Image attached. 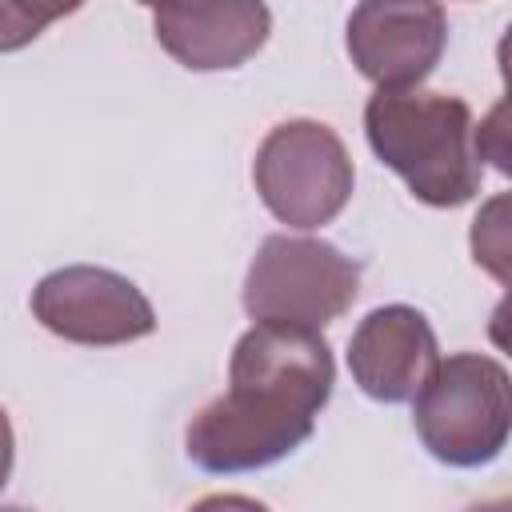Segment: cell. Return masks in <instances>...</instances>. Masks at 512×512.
<instances>
[{"mask_svg": "<svg viewBox=\"0 0 512 512\" xmlns=\"http://www.w3.org/2000/svg\"><path fill=\"white\" fill-rule=\"evenodd\" d=\"M336 364L320 328L256 320L232 348L228 392L204 404L184 452L212 476H240L292 456L332 400Z\"/></svg>", "mask_w": 512, "mask_h": 512, "instance_id": "1", "label": "cell"}, {"mask_svg": "<svg viewBox=\"0 0 512 512\" xmlns=\"http://www.w3.org/2000/svg\"><path fill=\"white\" fill-rule=\"evenodd\" d=\"M472 108L448 92L376 88L364 104V136L416 200L460 208L480 192L484 164L472 140Z\"/></svg>", "mask_w": 512, "mask_h": 512, "instance_id": "2", "label": "cell"}, {"mask_svg": "<svg viewBox=\"0 0 512 512\" xmlns=\"http://www.w3.org/2000/svg\"><path fill=\"white\" fill-rule=\"evenodd\" d=\"M412 424L428 456L440 464H492L512 432L508 368L484 352H456L436 360L412 396Z\"/></svg>", "mask_w": 512, "mask_h": 512, "instance_id": "3", "label": "cell"}, {"mask_svg": "<svg viewBox=\"0 0 512 512\" xmlns=\"http://www.w3.org/2000/svg\"><path fill=\"white\" fill-rule=\"evenodd\" d=\"M356 296L360 264L316 236H264L244 276V312L252 320L324 328L340 320Z\"/></svg>", "mask_w": 512, "mask_h": 512, "instance_id": "4", "label": "cell"}, {"mask_svg": "<svg viewBox=\"0 0 512 512\" xmlns=\"http://www.w3.org/2000/svg\"><path fill=\"white\" fill-rule=\"evenodd\" d=\"M252 180L264 208L288 228L332 224L352 200V156L344 140L320 120L276 124L252 160Z\"/></svg>", "mask_w": 512, "mask_h": 512, "instance_id": "5", "label": "cell"}, {"mask_svg": "<svg viewBox=\"0 0 512 512\" xmlns=\"http://www.w3.org/2000/svg\"><path fill=\"white\" fill-rule=\"evenodd\" d=\"M32 316L68 344L112 348L156 332L148 296L120 272L96 264H68L32 288Z\"/></svg>", "mask_w": 512, "mask_h": 512, "instance_id": "6", "label": "cell"}, {"mask_svg": "<svg viewBox=\"0 0 512 512\" xmlns=\"http://www.w3.org/2000/svg\"><path fill=\"white\" fill-rule=\"evenodd\" d=\"M348 56L376 88H416L448 48L440 0H360L344 28Z\"/></svg>", "mask_w": 512, "mask_h": 512, "instance_id": "7", "label": "cell"}, {"mask_svg": "<svg viewBox=\"0 0 512 512\" xmlns=\"http://www.w3.org/2000/svg\"><path fill=\"white\" fill-rule=\"evenodd\" d=\"M436 360V332L412 304L372 308L348 340V372L360 392L380 404H408Z\"/></svg>", "mask_w": 512, "mask_h": 512, "instance_id": "8", "label": "cell"}, {"mask_svg": "<svg viewBox=\"0 0 512 512\" xmlns=\"http://www.w3.org/2000/svg\"><path fill=\"white\" fill-rule=\"evenodd\" d=\"M152 32L188 72H224L264 48L272 12L264 0H180L152 12Z\"/></svg>", "mask_w": 512, "mask_h": 512, "instance_id": "9", "label": "cell"}, {"mask_svg": "<svg viewBox=\"0 0 512 512\" xmlns=\"http://www.w3.org/2000/svg\"><path fill=\"white\" fill-rule=\"evenodd\" d=\"M504 208L508 200L496 196L472 224V252H476V264H484L500 284L508 280V224H504Z\"/></svg>", "mask_w": 512, "mask_h": 512, "instance_id": "10", "label": "cell"}, {"mask_svg": "<svg viewBox=\"0 0 512 512\" xmlns=\"http://www.w3.org/2000/svg\"><path fill=\"white\" fill-rule=\"evenodd\" d=\"M40 32H44V28L32 24V20L16 8V0H0V52H20V48H28Z\"/></svg>", "mask_w": 512, "mask_h": 512, "instance_id": "11", "label": "cell"}, {"mask_svg": "<svg viewBox=\"0 0 512 512\" xmlns=\"http://www.w3.org/2000/svg\"><path fill=\"white\" fill-rule=\"evenodd\" d=\"M16 8H20L32 24L48 28L52 20H64V16L80 12V8H84V0H16Z\"/></svg>", "mask_w": 512, "mask_h": 512, "instance_id": "12", "label": "cell"}, {"mask_svg": "<svg viewBox=\"0 0 512 512\" xmlns=\"http://www.w3.org/2000/svg\"><path fill=\"white\" fill-rule=\"evenodd\" d=\"M12 460H16V436H12V424H8V412L0 408V492L12 476Z\"/></svg>", "mask_w": 512, "mask_h": 512, "instance_id": "13", "label": "cell"}, {"mask_svg": "<svg viewBox=\"0 0 512 512\" xmlns=\"http://www.w3.org/2000/svg\"><path fill=\"white\" fill-rule=\"evenodd\" d=\"M136 4H144V8H152V12H160V8H168V4H180V0H136Z\"/></svg>", "mask_w": 512, "mask_h": 512, "instance_id": "14", "label": "cell"}]
</instances>
